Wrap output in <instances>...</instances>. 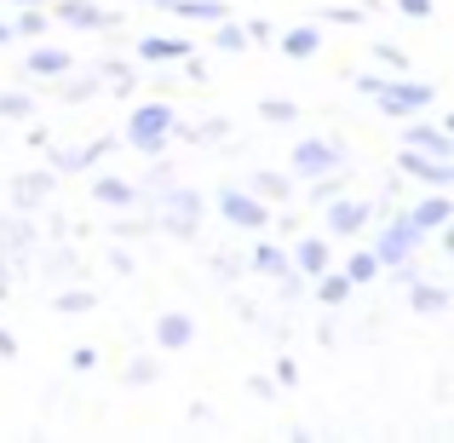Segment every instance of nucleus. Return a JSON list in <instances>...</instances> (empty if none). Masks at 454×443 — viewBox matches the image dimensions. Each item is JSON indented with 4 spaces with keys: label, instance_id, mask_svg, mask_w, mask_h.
I'll return each mask as SVG.
<instances>
[]
</instances>
